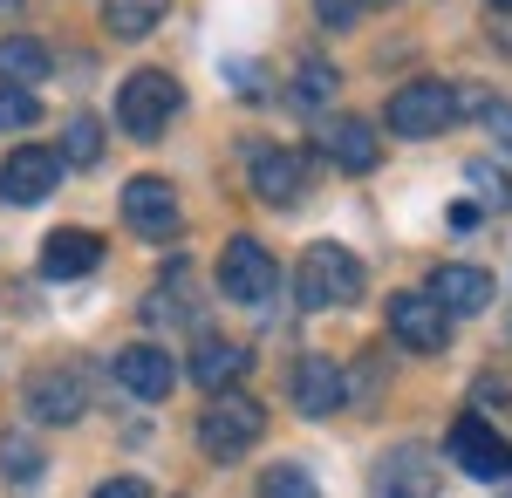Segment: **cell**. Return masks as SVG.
Wrapping results in <instances>:
<instances>
[{
    "instance_id": "6da1fadb",
    "label": "cell",
    "mask_w": 512,
    "mask_h": 498,
    "mask_svg": "<svg viewBox=\"0 0 512 498\" xmlns=\"http://www.w3.org/2000/svg\"><path fill=\"white\" fill-rule=\"evenodd\" d=\"M301 307H349L362 301V260H355L349 246H335V239H315L308 253H301Z\"/></svg>"
},
{
    "instance_id": "7a4b0ae2",
    "label": "cell",
    "mask_w": 512,
    "mask_h": 498,
    "mask_svg": "<svg viewBox=\"0 0 512 498\" xmlns=\"http://www.w3.org/2000/svg\"><path fill=\"white\" fill-rule=\"evenodd\" d=\"M260 430H267V410H260L253 396L219 389L212 410L198 417V444H205V458H246V451L260 444Z\"/></svg>"
},
{
    "instance_id": "3957f363",
    "label": "cell",
    "mask_w": 512,
    "mask_h": 498,
    "mask_svg": "<svg viewBox=\"0 0 512 498\" xmlns=\"http://www.w3.org/2000/svg\"><path fill=\"white\" fill-rule=\"evenodd\" d=\"M383 123H390L396 137H437V130H451L458 123V82H410V89H396Z\"/></svg>"
},
{
    "instance_id": "277c9868",
    "label": "cell",
    "mask_w": 512,
    "mask_h": 498,
    "mask_svg": "<svg viewBox=\"0 0 512 498\" xmlns=\"http://www.w3.org/2000/svg\"><path fill=\"white\" fill-rule=\"evenodd\" d=\"M219 294L239 307H267L280 294V267L274 253L260 246V239H233L226 253H219Z\"/></svg>"
},
{
    "instance_id": "5b68a950",
    "label": "cell",
    "mask_w": 512,
    "mask_h": 498,
    "mask_svg": "<svg viewBox=\"0 0 512 498\" xmlns=\"http://www.w3.org/2000/svg\"><path fill=\"white\" fill-rule=\"evenodd\" d=\"M171 116H178V82L164 76V69H137L117 89V123L130 137H158Z\"/></svg>"
},
{
    "instance_id": "8992f818",
    "label": "cell",
    "mask_w": 512,
    "mask_h": 498,
    "mask_svg": "<svg viewBox=\"0 0 512 498\" xmlns=\"http://www.w3.org/2000/svg\"><path fill=\"white\" fill-rule=\"evenodd\" d=\"M62 151H48V144H14V151L0 157V198L7 205H41V198H55L62 185Z\"/></svg>"
},
{
    "instance_id": "52a82bcc",
    "label": "cell",
    "mask_w": 512,
    "mask_h": 498,
    "mask_svg": "<svg viewBox=\"0 0 512 498\" xmlns=\"http://www.w3.org/2000/svg\"><path fill=\"white\" fill-rule=\"evenodd\" d=\"M451 464H458L465 478H478V485H506L512 478V444L485 417H458L451 423Z\"/></svg>"
},
{
    "instance_id": "ba28073f",
    "label": "cell",
    "mask_w": 512,
    "mask_h": 498,
    "mask_svg": "<svg viewBox=\"0 0 512 498\" xmlns=\"http://www.w3.org/2000/svg\"><path fill=\"white\" fill-rule=\"evenodd\" d=\"M28 417L35 423H82L89 417V376L55 362V369H35L28 376Z\"/></svg>"
},
{
    "instance_id": "9c48e42d",
    "label": "cell",
    "mask_w": 512,
    "mask_h": 498,
    "mask_svg": "<svg viewBox=\"0 0 512 498\" xmlns=\"http://www.w3.org/2000/svg\"><path fill=\"white\" fill-rule=\"evenodd\" d=\"M390 335L403 348H417V355H437V348L451 342V314L431 301V294H390Z\"/></svg>"
},
{
    "instance_id": "30bf717a",
    "label": "cell",
    "mask_w": 512,
    "mask_h": 498,
    "mask_svg": "<svg viewBox=\"0 0 512 498\" xmlns=\"http://www.w3.org/2000/svg\"><path fill=\"white\" fill-rule=\"evenodd\" d=\"M321 157H328L335 171L362 178V171H376L383 137H376V123H369V116H328V123H321Z\"/></svg>"
},
{
    "instance_id": "8fae6325",
    "label": "cell",
    "mask_w": 512,
    "mask_h": 498,
    "mask_svg": "<svg viewBox=\"0 0 512 498\" xmlns=\"http://www.w3.org/2000/svg\"><path fill=\"white\" fill-rule=\"evenodd\" d=\"M253 192L267 205H301L308 198V157L287 144H260L253 151Z\"/></svg>"
},
{
    "instance_id": "7c38bea8",
    "label": "cell",
    "mask_w": 512,
    "mask_h": 498,
    "mask_svg": "<svg viewBox=\"0 0 512 498\" xmlns=\"http://www.w3.org/2000/svg\"><path fill=\"white\" fill-rule=\"evenodd\" d=\"M342 403H349V383H342V369H335L328 355H301V362H294V410L321 423V417H335Z\"/></svg>"
},
{
    "instance_id": "4fadbf2b",
    "label": "cell",
    "mask_w": 512,
    "mask_h": 498,
    "mask_svg": "<svg viewBox=\"0 0 512 498\" xmlns=\"http://www.w3.org/2000/svg\"><path fill=\"white\" fill-rule=\"evenodd\" d=\"M117 383L130 389V396H144V403H164L171 389H178V362L164 355V348H151V342H137V348H123L117 362Z\"/></svg>"
},
{
    "instance_id": "5bb4252c",
    "label": "cell",
    "mask_w": 512,
    "mask_h": 498,
    "mask_svg": "<svg viewBox=\"0 0 512 498\" xmlns=\"http://www.w3.org/2000/svg\"><path fill=\"white\" fill-rule=\"evenodd\" d=\"M123 219L144 239H164V232H178V192L164 178H130L123 185Z\"/></svg>"
},
{
    "instance_id": "9a60e30c",
    "label": "cell",
    "mask_w": 512,
    "mask_h": 498,
    "mask_svg": "<svg viewBox=\"0 0 512 498\" xmlns=\"http://www.w3.org/2000/svg\"><path fill=\"white\" fill-rule=\"evenodd\" d=\"M376 498H437V471L424 444H403L376 464Z\"/></svg>"
},
{
    "instance_id": "2e32d148",
    "label": "cell",
    "mask_w": 512,
    "mask_h": 498,
    "mask_svg": "<svg viewBox=\"0 0 512 498\" xmlns=\"http://www.w3.org/2000/svg\"><path fill=\"white\" fill-rule=\"evenodd\" d=\"M96 260H103V239L82 226H62L41 239V273L48 280H82V273H96Z\"/></svg>"
},
{
    "instance_id": "e0dca14e",
    "label": "cell",
    "mask_w": 512,
    "mask_h": 498,
    "mask_svg": "<svg viewBox=\"0 0 512 498\" xmlns=\"http://www.w3.org/2000/svg\"><path fill=\"white\" fill-rule=\"evenodd\" d=\"M444 314H478V307H492V273L485 267H465V260H451V267L431 273V287H424Z\"/></svg>"
},
{
    "instance_id": "ac0fdd59",
    "label": "cell",
    "mask_w": 512,
    "mask_h": 498,
    "mask_svg": "<svg viewBox=\"0 0 512 498\" xmlns=\"http://www.w3.org/2000/svg\"><path fill=\"white\" fill-rule=\"evenodd\" d=\"M239 376H246V342H233V335H198L192 348V383L198 389H233Z\"/></svg>"
},
{
    "instance_id": "d6986e66",
    "label": "cell",
    "mask_w": 512,
    "mask_h": 498,
    "mask_svg": "<svg viewBox=\"0 0 512 498\" xmlns=\"http://www.w3.org/2000/svg\"><path fill=\"white\" fill-rule=\"evenodd\" d=\"M48 76V48L35 35H0V82H14V89H28V82Z\"/></svg>"
},
{
    "instance_id": "ffe728a7",
    "label": "cell",
    "mask_w": 512,
    "mask_h": 498,
    "mask_svg": "<svg viewBox=\"0 0 512 498\" xmlns=\"http://www.w3.org/2000/svg\"><path fill=\"white\" fill-rule=\"evenodd\" d=\"M0 478H7V492H35L41 485V451H35V437H0Z\"/></svg>"
},
{
    "instance_id": "44dd1931",
    "label": "cell",
    "mask_w": 512,
    "mask_h": 498,
    "mask_svg": "<svg viewBox=\"0 0 512 498\" xmlns=\"http://www.w3.org/2000/svg\"><path fill=\"white\" fill-rule=\"evenodd\" d=\"M164 7H171V0H103V21H110V35L137 41L164 21Z\"/></svg>"
},
{
    "instance_id": "7402d4cb",
    "label": "cell",
    "mask_w": 512,
    "mask_h": 498,
    "mask_svg": "<svg viewBox=\"0 0 512 498\" xmlns=\"http://www.w3.org/2000/svg\"><path fill=\"white\" fill-rule=\"evenodd\" d=\"M103 157V123L96 116H69L62 130V164H96Z\"/></svg>"
},
{
    "instance_id": "603a6c76",
    "label": "cell",
    "mask_w": 512,
    "mask_h": 498,
    "mask_svg": "<svg viewBox=\"0 0 512 498\" xmlns=\"http://www.w3.org/2000/svg\"><path fill=\"white\" fill-rule=\"evenodd\" d=\"M465 185H472L492 212H506V205H512V178L499 171V164H485V157H472V164H465Z\"/></svg>"
},
{
    "instance_id": "cb8c5ba5",
    "label": "cell",
    "mask_w": 512,
    "mask_h": 498,
    "mask_svg": "<svg viewBox=\"0 0 512 498\" xmlns=\"http://www.w3.org/2000/svg\"><path fill=\"white\" fill-rule=\"evenodd\" d=\"M335 69H328V62H301V76H294V103H301V110H321V103H328V96H335Z\"/></svg>"
},
{
    "instance_id": "d4e9b609",
    "label": "cell",
    "mask_w": 512,
    "mask_h": 498,
    "mask_svg": "<svg viewBox=\"0 0 512 498\" xmlns=\"http://www.w3.org/2000/svg\"><path fill=\"white\" fill-rule=\"evenodd\" d=\"M35 123H41L35 89H14V82H0V130H35Z\"/></svg>"
},
{
    "instance_id": "484cf974",
    "label": "cell",
    "mask_w": 512,
    "mask_h": 498,
    "mask_svg": "<svg viewBox=\"0 0 512 498\" xmlns=\"http://www.w3.org/2000/svg\"><path fill=\"white\" fill-rule=\"evenodd\" d=\"M260 498H321L315 478L301 471V464H274L267 478H260Z\"/></svg>"
},
{
    "instance_id": "4316f807",
    "label": "cell",
    "mask_w": 512,
    "mask_h": 498,
    "mask_svg": "<svg viewBox=\"0 0 512 498\" xmlns=\"http://www.w3.org/2000/svg\"><path fill=\"white\" fill-rule=\"evenodd\" d=\"M485 137L512 157V103H485Z\"/></svg>"
},
{
    "instance_id": "83f0119b",
    "label": "cell",
    "mask_w": 512,
    "mask_h": 498,
    "mask_svg": "<svg viewBox=\"0 0 512 498\" xmlns=\"http://www.w3.org/2000/svg\"><path fill=\"white\" fill-rule=\"evenodd\" d=\"M96 498H151V485H144V478H103Z\"/></svg>"
},
{
    "instance_id": "f1b7e54d",
    "label": "cell",
    "mask_w": 512,
    "mask_h": 498,
    "mask_svg": "<svg viewBox=\"0 0 512 498\" xmlns=\"http://www.w3.org/2000/svg\"><path fill=\"white\" fill-rule=\"evenodd\" d=\"M315 14L328 21V28H349L355 14H362V7H355V0H315Z\"/></svg>"
},
{
    "instance_id": "f546056e",
    "label": "cell",
    "mask_w": 512,
    "mask_h": 498,
    "mask_svg": "<svg viewBox=\"0 0 512 498\" xmlns=\"http://www.w3.org/2000/svg\"><path fill=\"white\" fill-rule=\"evenodd\" d=\"M355 7H376V0H355Z\"/></svg>"
},
{
    "instance_id": "4dcf8cb0",
    "label": "cell",
    "mask_w": 512,
    "mask_h": 498,
    "mask_svg": "<svg viewBox=\"0 0 512 498\" xmlns=\"http://www.w3.org/2000/svg\"><path fill=\"white\" fill-rule=\"evenodd\" d=\"M0 7H21V0H0Z\"/></svg>"
},
{
    "instance_id": "1f68e13d",
    "label": "cell",
    "mask_w": 512,
    "mask_h": 498,
    "mask_svg": "<svg viewBox=\"0 0 512 498\" xmlns=\"http://www.w3.org/2000/svg\"><path fill=\"white\" fill-rule=\"evenodd\" d=\"M492 7H512V0H492Z\"/></svg>"
}]
</instances>
